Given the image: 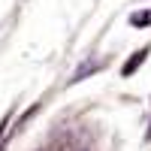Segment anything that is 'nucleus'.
<instances>
[{
	"label": "nucleus",
	"instance_id": "obj_1",
	"mask_svg": "<svg viewBox=\"0 0 151 151\" xmlns=\"http://www.w3.org/2000/svg\"><path fill=\"white\" fill-rule=\"evenodd\" d=\"M145 55H148V48H142V52H136V55H133V60H130V64H124V76H130V73H133L136 67H139L142 60H145Z\"/></svg>",
	"mask_w": 151,
	"mask_h": 151
}]
</instances>
